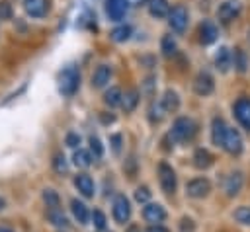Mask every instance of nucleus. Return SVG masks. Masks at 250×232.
Returning a JSON list of instances; mask_svg holds the SVG:
<instances>
[{
	"instance_id": "17",
	"label": "nucleus",
	"mask_w": 250,
	"mask_h": 232,
	"mask_svg": "<svg viewBox=\"0 0 250 232\" xmlns=\"http://www.w3.org/2000/svg\"><path fill=\"white\" fill-rule=\"evenodd\" d=\"M146 8H148L150 16H154V18H168V14H170L168 0H146Z\"/></svg>"
},
{
	"instance_id": "38",
	"label": "nucleus",
	"mask_w": 250,
	"mask_h": 232,
	"mask_svg": "<svg viewBox=\"0 0 250 232\" xmlns=\"http://www.w3.org/2000/svg\"><path fill=\"white\" fill-rule=\"evenodd\" d=\"M66 144L72 146V148H76V146L80 144V136H78L76 133H68V135H66Z\"/></svg>"
},
{
	"instance_id": "30",
	"label": "nucleus",
	"mask_w": 250,
	"mask_h": 232,
	"mask_svg": "<svg viewBox=\"0 0 250 232\" xmlns=\"http://www.w3.org/2000/svg\"><path fill=\"white\" fill-rule=\"evenodd\" d=\"M88 142H90V154H94V158H102V156H104V146H102L100 138L92 135V136L88 138Z\"/></svg>"
},
{
	"instance_id": "21",
	"label": "nucleus",
	"mask_w": 250,
	"mask_h": 232,
	"mask_svg": "<svg viewBox=\"0 0 250 232\" xmlns=\"http://www.w3.org/2000/svg\"><path fill=\"white\" fill-rule=\"evenodd\" d=\"M160 105H162V111H166V113H172V111H176V109H178V105H180L178 94H176V92H172V90L164 92V97H162Z\"/></svg>"
},
{
	"instance_id": "26",
	"label": "nucleus",
	"mask_w": 250,
	"mask_h": 232,
	"mask_svg": "<svg viewBox=\"0 0 250 232\" xmlns=\"http://www.w3.org/2000/svg\"><path fill=\"white\" fill-rule=\"evenodd\" d=\"M72 162H74L78 168H88V166L92 164V154H90L88 150H84V148H78V150H74V154H72Z\"/></svg>"
},
{
	"instance_id": "33",
	"label": "nucleus",
	"mask_w": 250,
	"mask_h": 232,
	"mask_svg": "<svg viewBox=\"0 0 250 232\" xmlns=\"http://www.w3.org/2000/svg\"><path fill=\"white\" fill-rule=\"evenodd\" d=\"M53 168H55V172H59V174H64V172H66V160H64L62 154H55V158H53Z\"/></svg>"
},
{
	"instance_id": "14",
	"label": "nucleus",
	"mask_w": 250,
	"mask_h": 232,
	"mask_svg": "<svg viewBox=\"0 0 250 232\" xmlns=\"http://www.w3.org/2000/svg\"><path fill=\"white\" fill-rule=\"evenodd\" d=\"M109 78H111V68L107 64H100L92 74V86L94 88H104L109 82Z\"/></svg>"
},
{
	"instance_id": "39",
	"label": "nucleus",
	"mask_w": 250,
	"mask_h": 232,
	"mask_svg": "<svg viewBox=\"0 0 250 232\" xmlns=\"http://www.w3.org/2000/svg\"><path fill=\"white\" fill-rule=\"evenodd\" d=\"M146 232H168V228H164V226H160V224H152V226L146 228Z\"/></svg>"
},
{
	"instance_id": "19",
	"label": "nucleus",
	"mask_w": 250,
	"mask_h": 232,
	"mask_svg": "<svg viewBox=\"0 0 250 232\" xmlns=\"http://www.w3.org/2000/svg\"><path fill=\"white\" fill-rule=\"evenodd\" d=\"M230 62H232L230 51H229L227 47H221V49L215 53V66H217L221 72H227L229 66H230Z\"/></svg>"
},
{
	"instance_id": "35",
	"label": "nucleus",
	"mask_w": 250,
	"mask_h": 232,
	"mask_svg": "<svg viewBox=\"0 0 250 232\" xmlns=\"http://www.w3.org/2000/svg\"><path fill=\"white\" fill-rule=\"evenodd\" d=\"M135 199H137L139 203H148V199H150V191H148V187H137V191H135Z\"/></svg>"
},
{
	"instance_id": "12",
	"label": "nucleus",
	"mask_w": 250,
	"mask_h": 232,
	"mask_svg": "<svg viewBox=\"0 0 250 232\" xmlns=\"http://www.w3.org/2000/svg\"><path fill=\"white\" fill-rule=\"evenodd\" d=\"M143 216L146 222H152V224H158L166 218V211L162 205L158 203H146V207L143 209Z\"/></svg>"
},
{
	"instance_id": "1",
	"label": "nucleus",
	"mask_w": 250,
	"mask_h": 232,
	"mask_svg": "<svg viewBox=\"0 0 250 232\" xmlns=\"http://www.w3.org/2000/svg\"><path fill=\"white\" fill-rule=\"evenodd\" d=\"M80 86V72L76 66H66L59 74V90L64 97H72Z\"/></svg>"
},
{
	"instance_id": "27",
	"label": "nucleus",
	"mask_w": 250,
	"mask_h": 232,
	"mask_svg": "<svg viewBox=\"0 0 250 232\" xmlns=\"http://www.w3.org/2000/svg\"><path fill=\"white\" fill-rule=\"evenodd\" d=\"M160 49H162L164 57H172L176 53V39L172 35H164L162 41H160Z\"/></svg>"
},
{
	"instance_id": "16",
	"label": "nucleus",
	"mask_w": 250,
	"mask_h": 232,
	"mask_svg": "<svg viewBox=\"0 0 250 232\" xmlns=\"http://www.w3.org/2000/svg\"><path fill=\"white\" fill-rule=\"evenodd\" d=\"M74 185L84 197H94V181L88 174H78L74 177Z\"/></svg>"
},
{
	"instance_id": "34",
	"label": "nucleus",
	"mask_w": 250,
	"mask_h": 232,
	"mask_svg": "<svg viewBox=\"0 0 250 232\" xmlns=\"http://www.w3.org/2000/svg\"><path fill=\"white\" fill-rule=\"evenodd\" d=\"M92 222H94L96 228L104 230V228H105V214H104L102 211H94V213H92Z\"/></svg>"
},
{
	"instance_id": "13",
	"label": "nucleus",
	"mask_w": 250,
	"mask_h": 232,
	"mask_svg": "<svg viewBox=\"0 0 250 232\" xmlns=\"http://www.w3.org/2000/svg\"><path fill=\"white\" fill-rule=\"evenodd\" d=\"M105 10H107L109 19L119 21V19H123V16L127 12V0H107L105 2Z\"/></svg>"
},
{
	"instance_id": "15",
	"label": "nucleus",
	"mask_w": 250,
	"mask_h": 232,
	"mask_svg": "<svg viewBox=\"0 0 250 232\" xmlns=\"http://www.w3.org/2000/svg\"><path fill=\"white\" fill-rule=\"evenodd\" d=\"M240 187H242V174H240V172L229 174L227 179H225V193H227L229 197H234V195L240 191Z\"/></svg>"
},
{
	"instance_id": "24",
	"label": "nucleus",
	"mask_w": 250,
	"mask_h": 232,
	"mask_svg": "<svg viewBox=\"0 0 250 232\" xmlns=\"http://www.w3.org/2000/svg\"><path fill=\"white\" fill-rule=\"evenodd\" d=\"M193 164H195V168H209L211 164H213V156L209 154V150H205V148H197L195 150V154H193Z\"/></svg>"
},
{
	"instance_id": "5",
	"label": "nucleus",
	"mask_w": 250,
	"mask_h": 232,
	"mask_svg": "<svg viewBox=\"0 0 250 232\" xmlns=\"http://www.w3.org/2000/svg\"><path fill=\"white\" fill-rule=\"evenodd\" d=\"M221 146H223L229 154H234V156H236V154H240V152H242V136H240V133H238L236 129L227 127Z\"/></svg>"
},
{
	"instance_id": "37",
	"label": "nucleus",
	"mask_w": 250,
	"mask_h": 232,
	"mask_svg": "<svg viewBox=\"0 0 250 232\" xmlns=\"http://www.w3.org/2000/svg\"><path fill=\"white\" fill-rule=\"evenodd\" d=\"M180 232H195V224L191 218H182L180 222Z\"/></svg>"
},
{
	"instance_id": "11",
	"label": "nucleus",
	"mask_w": 250,
	"mask_h": 232,
	"mask_svg": "<svg viewBox=\"0 0 250 232\" xmlns=\"http://www.w3.org/2000/svg\"><path fill=\"white\" fill-rule=\"evenodd\" d=\"M213 88H215V82H213L211 74L199 72V74L195 76V80H193V90H195L197 96H209V94L213 92Z\"/></svg>"
},
{
	"instance_id": "25",
	"label": "nucleus",
	"mask_w": 250,
	"mask_h": 232,
	"mask_svg": "<svg viewBox=\"0 0 250 232\" xmlns=\"http://www.w3.org/2000/svg\"><path fill=\"white\" fill-rule=\"evenodd\" d=\"M137 103H139V92H137V90H127V92L123 94V99H121L123 109H125L127 113H131V111L137 107Z\"/></svg>"
},
{
	"instance_id": "10",
	"label": "nucleus",
	"mask_w": 250,
	"mask_h": 232,
	"mask_svg": "<svg viewBox=\"0 0 250 232\" xmlns=\"http://www.w3.org/2000/svg\"><path fill=\"white\" fill-rule=\"evenodd\" d=\"M49 8H51V0H23V10L31 18L47 16Z\"/></svg>"
},
{
	"instance_id": "40",
	"label": "nucleus",
	"mask_w": 250,
	"mask_h": 232,
	"mask_svg": "<svg viewBox=\"0 0 250 232\" xmlns=\"http://www.w3.org/2000/svg\"><path fill=\"white\" fill-rule=\"evenodd\" d=\"M111 142H113V150H115V152H119V144H121V136H119V135H113V136H111Z\"/></svg>"
},
{
	"instance_id": "29",
	"label": "nucleus",
	"mask_w": 250,
	"mask_h": 232,
	"mask_svg": "<svg viewBox=\"0 0 250 232\" xmlns=\"http://www.w3.org/2000/svg\"><path fill=\"white\" fill-rule=\"evenodd\" d=\"M129 37H131V27H129V25H119V27H115V29L111 31V39L117 41V43H123V41H127Z\"/></svg>"
},
{
	"instance_id": "9",
	"label": "nucleus",
	"mask_w": 250,
	"mask_h": 232,
	"mask_svg": "<svg viewBox=\"0 0 250 232\" xmlns=\"http://www.w3.org/2000/svg\"><path fill=\"white\" fill-rule=\"evenodd\" d=\"M209 191H211V183H209V179H205V177H195V179L188 181V185H186V193H188L189 197H193V199H201V197H205Z\"/></svg>"
},
{
	"instance_id": "28",
	"label": "nucleus",
	"mask_w": 250,
	"mask_h": 232,
	"mask_svg": "<svg viewBox=\"0 0 250 232\" xmlns=\"http://www.w3.org/2000/svg\"><path fill=\"white\" fill-rule=\"evenodd\" d=\"M47 218H49L55 226H66V224H68V220H66L64 213H62V211H59V209H49Z\"/></svg>"
},
{
	"instance_id": "42",
	"label": "nucleus",
	"mask_w": 250,
	"mask_h": 232,
	"mask_svg": "<svg viewBox=\"0 0 250 232\" xmlns=\"http://www.w3.org/2000/svg\"><path fill=\"white\" fill-rule=\"evenodd\" d=\"M0 232H12V230H10V228H2V226H0Z\"/></svg>"
},
{
	"instance_id": "6",
	"label": "nucleus",
	"mask_w": 250,
	"mask_h": 232,
	"mask_svg": "<svg viewBox=\"0 0 250 232\" xmlns=\"http://www.w3.org/2000/svg\"><path fill=\"white\" fill-rule=\"evenodd\" d=\"M158 181L164 193H174L176 191V172L172 170V166L168 164H160L158 166Z\"/></svg>"
},
{
	"instance_id": "18",
	"label": "nucleus",
	"mask_w": 250,
	"mask_h": 232,
	"mask_svg": "<svg viewBox=\"0 0 250 232\" xmlns=\"http://www.w3.org/2000/svg\"><path fill=\"white\" fill-rule=\"evenodd\" d=\"M217 39V27H215V23L213 21H203L201 25H199V41L203 43V45H209V43H213Z\"/></svg>"
},
{
	"instance_id": "3",
	"label": "nucleus",
	"mask_w": 250,
	"mask_h": 232,
	"mask_svg": "<svg viewBox=\"0 0 250 232\" xmlns=\"http://www.w3.org/2000/svg\"><path fill=\"white\" fill-rule=\"evenodd\" d=\"M188 19H189L188 10H186L182 4L170 8V14H168V25H170L176 33H182V31L188 27Z\"/></svg>"
},
{
	"instance_id": "41",
	"label": "nucleus",
	"mask_w": 250,
	"mask_h": 232,
	"mask_svg": "<svg viewBox=\"0 0 250 232\" xmlns=\"http://www.w3.org/2000/svg\"><path fill=\"white\" fill-rule=\"evenodd\" d=\"M141 2H146V0H127V4H141Z\"/></svg>"
},
{
	"instance_id": "22",
	"label": "nucleus",
	"mask_w": 250,
	"mask_h": 232,
	"mask_svg": "<svg viewBox=\"0 0 250 232\" xmlns=\"http://www.w3.org/2000/svg\"><path fill=\"white\" fill-rule=\"evenodd\" d=\"M121 99H123V92H121L117 86H111V88L104 94V101H105V105H109V107L121 105Z\"/></svg>"
},
{
	"instance_id": "2",
	"label": "nucleus",
	"mask_w": 250,
	"mask_h": 232,
	"mask_svg": "<svg viewBox=\"0 0 250 232\" xmlns=\"http://www.w3.org/2000/svg\"><path fill=\"white\" fill-rule=\"evenodd\" d=\"M172 138L174 140H189L195 135V123L189 117H178L172 125Z\"/></svg>"
},
{
	"instance_id": "31",
	"label": "nucleus",
	"mask_w": 250,
	"mask_h": 232,
	"mask_svg": "<svg viewBox=\"0 0 250 232\" xmlns=\"http://www.w3.org/2000/svg\"><path fill=\"white\" fill-rule=\"evenodd\" d=\"M43 199H45L47 207H51V209H57V207H59V195H57V191L45 189V191H43Z\"/></svg>"
},
{
	"instance_id": "32",
	"label": "nucleus",
	"mask_w": 250,
	"mask_h": 232,
	"mask_svg": "<svg viewBox=\"0 0 250 232\" xmlns=\"http://www.w3.org/2000/svg\"><path fill=\"white\" fill-rule=\"evenodd\" d=\"M234 218L242 224H248L250 226V207H238L234 211Z\"/></svg>"
},
{
	"instance_id": "23",
	"label": "nucleus",
	"mask_w": 250,
	"mask_h": 232,
	"mask_svg": "<svg viewBox=\"0 0 250 232\" xmlns=\"http://www.w3.org/2000/svg\"><path fill=\"white\" fill-rule=\"evenodd\" d=\"M225 131H227L225 121L219 119V117H215V119H213V129H211V138H213V142H215L217 146H221L223 136H225Z\"/></svg>"
},
{
	"instance_id": "8",
	"label": "nucleus",
	"mask_w": 250,
	"mask_h": 232,
	"mask_svg": "<svg viewBox=\"0 0 250 232\" xmlns=\"http://www.w3.org/2000/svg\"><path fill=\"white\" fill-rule=\"evenodd\" d=\"M234 117L250 133V97H238L236 99V103H234Z\"/></svg>"
},
{
	"instance_id": "4",
	"label": "nucleus",
	"mask_w": 250,
	"mask_h": 232,
	"mask_svg": "<svg viewBox=\"0 0 250 232\" xmlns=\"http://www.w3.org/2000/svg\"><path fill=\"white\" fill-rule=\"evenodd\" d=\"M240 14V2L238 0H225L219 8H217V18L221 23H230L232 19H236Z\"/></svg>"
},
{
	"instance_id": "36",
	"label": "nucleus",
	"mask_w": 250,
	"mask_h": 232,
	"mask_svg": "<svg viewBox=\"0 0 250 232\" xmlns=\"http://www.w3.org/2000/svg\"><path fill=\"white\" fill-rule=\"evenodd\" d=\"M234 58H236V60H234V66H236L240 72H244V70H246V57H244V53H242L240 49L234 53Z\"/></svg>"
},
{
	"instance_id": "20",
	"label": "nucleus",
	"mask_w": 250,
	"mask_h": 232,
	"mask_svg": "<svg viewBox=\"0 0 250 232\" xmlns=\"http://www.w3.org/2000/svg\"><path fill=\"white\" fill-rule=\"evenodd\" d=\"M70 209H72V214H74V218H76L80 224H86V222H88V218H90V213H88V209H86V205H84L82 201H78V199H72V203H70Z\"/></svg>"
},
{
	"instance_id": "7",
	"label": "nucleus",
	"mask_w": 250,
	"mask_h": 232,
	"mask_svg": "<svg viewBox=\"0 0 250 232\" xmlns=\"http://www.w3.org/2000/svg\"><path fill=\"white\" fill-rule=\"evenodd\" d=\"M131 216V205H129V199L125 195H115L113 199V218L119 222V224H125Z\"/></svg>"
}]
</instances>
